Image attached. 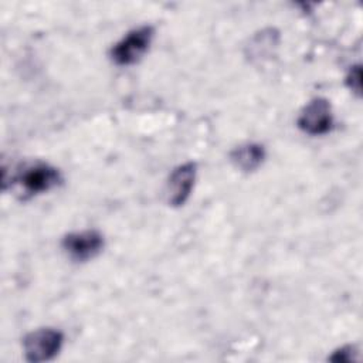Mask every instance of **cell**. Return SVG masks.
<instances>
[{"label": "cell", "instance_id": "ba28073f", "mask_svg": "<svg viewBox=\"0 0 363 363\" xmlns=\"http://www.w3.org/2000/svg\"><path fill=\"white\" fill-rule=\"evenodd\" d=\"M359 359V352L354 346H343L340 349H337L336 352H333V354L329 357V360L332 362H340V363H349V362H354Z\"/></svg>", "mask_w": 363, "mask_h": 363}, {"label": "cell", "instance_id": "7a4b0ae2", "mask_svg": "<svg viewBox=\"0 0 363 363\" xmlns=\"http://www.w3.org/2000/svg\"><path fill=\"white\" fill-rule=\"evenodd\" d=\"M64 342V335L52 328H41L30 332L24 340V354L28 362H48L58 354Z\"/></svg>", "mask_w": 363, "mask_h": 363}, {"label": "cell", "instance_id": "277c9868", "mask_svg": "<svg viewBox=\"0 0 363 363\" xmlns=\"http://www.w3.org/2000/svg\"><path fill=\"white\" fill-rule=\"evenodd\" d=\"M62 250L74 261H88L95 258L104 248V237L96 230L69 233L62 238Z\"/></svg>", "mask_w": 363, "mask_h": 363}, {"label": "cell", "instance_id": "9c48e42d", "mask_svg": "<svg viewBox=\"0 0 363 363\" xmlns=\"http://www.w3.org/2000/svg\"><path fill=\"white\" fill-rule=\"evenodd\" d=\"M346 84L356 95H360V91H362V69H360V65H354V67L350 68V71L346 77Z\"/></svg>", "mask_w": 363, "mask_h": 363}, {"label": "cell", "instance_id": "3957f363", "mask_svg": "<svg viewBox=\"0 0 363 363\" xmlns=\"http://www.w3.org/2000/svg\"><path fill=\"white\" fill-rule=\"evenodd\" d=\"M153 38V28L142 26L129 31L111 50V58L118 65H132L147 51Z\"/></svg>", "mask_w": 363, "mask_h": 363}, {"label": "cell", "instance_id": "52a82bcc", "mask_svg": "<svg viewBox=\"0 0 363 363\" xmlns=\"http://www.w3.org/2000/svg\"><path fill=\"white\" fill-rule=\"evenodd\" d=\"M231 162L234 166L242 172H254L258 169L265 159V149L258 143H245L235 147L231 155Z\"/></svg>", "mask_w": 363, "mask_h": 363}, {"label": "cell", "instance_id": "5b68a950", "mask_svg": "<svg viewBox=\"0 0 363 363\" xmlns=\"http://www.w3.org/2000/svg\"><path fill=\"white\" fill-rule=\"evenodd\" d=\"M333 123L330 104L325 98L312 99L301 112L298 126L308 135H325L330 130Z\"/></svg>", "mask_w": 363, "mask_h": 363}, {"label": "cell", "instance_id": "8992f818", "mask_svg": "<svg viewBox=\"0 0 363 363\" xmlns=\"http://www.w3.org/2000/svg\"><path fill=\"white\" fill-rule=\"evenodd\" d=\"M196 179V163L187 162L177 166L169 176L167 180V201L173 207L183 206L193 189Z\"/></svg>", "mask_w": 363, "mask_h": 363}, {"label": "cell", "instance_id": "6da1fadb", "mask_svg": "<svg viewBox=\"0 0 363 363\" xmlns=\"http://www.w3.org/2000/svg\"><path fill=\"white\" fill-rule=\"evenodd\" d=\"M14 180L24 196H35L58 186L61 182V173L48 163L37 162L24 166L16 174Z\"/></svg>", "mask_w": 363, "mask_h": 363}]
</instances>
